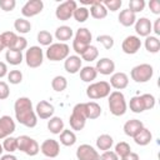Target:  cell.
<instances>
[{"label":"cell","mask_w":160,"mask_h":160,"mask_svg":"<svg viewBox=\"0 0 160 160\" xmlns=\"http://www.w3.org/2000/svg\"><path fill=\"white\" fill-rule=\"evenodd\" d=\"M14 112L15 119L19 124L26 126V128H35L38 124V116L35 114V110L32 108V102L29 98L21 96L18 98L14 102Z\"/></svg>","instance_id":"6da1fadb"},{"label":"cell","mask_w":160,"mask_h":160,"mask_svg":"<svg viewBox=\"0 0 160 160\" xmlns=\"http://www.w3.org/2000/svg\"><path fill=\"white\" fill-rule=\"evenodd\" d=\"M108 105L109 110L114 116H122L128 110V104L125 100V96L121 91H111L108 96Z\"/></svg>","instance_id":"7a4b0ae2"},{"label":"cell","mask_w":160,"mask_h":160,"mask_svg":"<svg viewBox=\"0 0 160 160\" xmlns=\"http://www.w3.org/2000/svg\"><path fill=\"white\" fill-rule=\"evenodd\" d=\"M86 112H85V104L84 102H79L72 108V112L69 118V124L70 128L75 131H80L85 128L86 124Z\"/></svg>","instance_id":"3957f363"},{"label":"cell","mask_w":160,"mask_h":160,"mask_svg":"<svg viewBox=\"0 0 160 160\" xmlns=\"http://www.w3.org/2000/svg\"><path fill=\"white\" fill-rule=\"evenodd\" d=\"M45 55L50 61H61L70 55V48L66 42H52L48 46Z\"/></svg>","instance_id":"277c9868"},{"label":"cell","mask_w":160,"mask_h":160,"mask_svg":"<svg viewBox=\"0 0 160 160\" xmlns=\"http://www.w3.org/2000/svg\"><path fill=\"white\" fill-rule=\"evenodd\" d=\"M111 86L108 81H96L91 82L86 88V96L91 100H98V99H104L110 95Z\"/></svg>","instance_id":"5b68a950"},{"label":"cell","mask_w":160,"mask_h":160,"mask_svg":"<svg viewBox=\"0 0 160 160\" xmlns=\"http://www.w3.org/2000/svg\"><path fill=\"white\" fill-rule=\"evenodd\" d=\"M154 75V68L150 64H139L130 71V76L135 82H148Z\"/></svg>","instance_id":"8992f818"},{"label":"cell","mask_w":160,"mask_h":160,"mask_svg":"<svg viewBox=\"0 0 160 160\" xmlns=\"http://www.w3.org/2000/svg\"><path fill=\"white\" fill-rule=\"evenodd\" d=\"M16 140H18V150L22 151L29 156H35L40 151V146L38 141L28 135H20L16 138Z\"/></svg>","instance_id":"52a82bcc"},{"label":"cell","mask_w":160,"mask_h":160,"mask_svg":"<svg viewBox=\"0 0 160 160\" xmlns=\"http://www.w3.org/2000/svg\"><path fill=\"white\" fill-rule=\"evenodd\" d=\"M24 60L26 62V65L31 69H36L39 68L42 61H44V51L40 46H30L26 51H25V55H24Z\"/></svg>","instance_id":"ba28073f"},{"label":"cell","mask_w":160,"mask_h":160,"mask_svg":"<svg viewBox=\"0 0 160 160\" xmlns=\"http://www.w3.org/2000/svg\"><path fill=\"white\" fill-rule=\"evenodd\" d=\"M76 8H78L76 1L66 0V1H64V2H61V4H59L56 6L55 16L60 21H68L70 18H72V14H74Z\"/></svg>","instance_id":"9c48e42d"},{"label":"cell","mask_w":160,"mask_h":160,"mask_svg":"<svg viewBox=\"0 0 160 160\" xmlns=\"http://www.w3.org/2000/svg\"><path fill=\"white\" fill-rule=\"evenodd\" d=\"M40 151L49 159L58 158L60 154V144L55 139H46L40 145Z\"/></svg>","instance_id":"30bf717a"},{"label":"cell","mask_w":160,"mask_h":160,"mask_svg":"<svg viewBox=\"0 0 160 160\" xmlns=\"http://www.w3.org/2000/svg\"><path fill=\"white\" fill-rule=\"evenodd\" d=\"M44 9L42 0H29L21 8V14L24 18H32L39 15Z\"/></svg>","instance_id":"8fae6325"},{"label":"cell","mask_w":160,"mask_h":160,"mask_svg":"<svg viewBox=\"0 0 160 160\" xmlns=\"http://www.w3.org/2000/svg\"><path fill=\"white\" fill-rule=\"evenodd\" d=\"M141 48V40L136 35H129L126 36L121 42V50L128 55L136 54Z\"/></svg>","instance_id":"7c38bea8"},{"label":"cell","mask_w":160,"mask_h":160,"mask_svg":"<svg viewBox=\"0 0 160 160\" xmlns=\"http://www.w3.org/2000/svg\"><path fill=\"white\" fill-rule=\"evenodd\" d=\"M76 158L78 160H100V154L94 146L89 144H81L76 149Z\"/></svg>","instance_id":"4fadbf2b"},{"label":"cell","mask_w":160,"mask_h":160,"mask_svg":"<svg viewBox=\"0 0 160 160\" xmlns=\"http://www.w3.org/2000/svg\"><path fill=\"white\" fill-rule=\"evenodd\" d=\"M35 114L38 118L42 119V120H46V119H50L54 116V112H55V108L52 104H50L49 101L46 100H41L36 104L35 106Z\"/></svg>","instance_id":"5bb4252c"},{"label":"cell","mask_w":160,"mask_h":160,"mask_svg":"<svg viewBox=\"0 0 160 160\" xmlns=\"http://www.w3.org/2000/svg\"><path fill=\"white\" fill-rule=\"evenodd\" d=\"M15 129H16V125L11 116H9V115L0 116V139L11 136V134L15 131Z\"/></svg>","instance_id":"9a60e30c"},{"label":"cell","mask_w":160,"mask_h":160,"mask_svg":"<svg viewBox=\"0 0 160 160\" xmlns=\"http://www.w3.org/2000/svg\"><path fill=\"white\" fill-rule=\"evenodd\" d=\"M98 74L101 75H111L115 71V62L110 58H101L96 61V65L94 66Z\"/></svg>","instance_id":"2e32d148"},{"label":"cell","mask_w":160,"mask_h":160,"mask_svg":"<svg viewBox=\"0 0 160 160\" xmlns=\"http://www.w3.org/2000/svg\"><path fill=\"white\" fill-rule=\"evenodd\" d=\"M109 84H110L111 88H114L115 90L120 91V90L128 88V85H129V76L125 72H122V71L114 72L110 76V82Z\"/></svg>","instance_id":"e0dca14e"},{"label":"cell","mask_w":160,"mask_h":160,"mask_svg":"<svg viewBox=\"0 0 160 160\" xmlns=\"http://www.w3.org/2000/svg\"><path fill=\"white\" fill-rule=\"evenodd\" d=\"M82 68V60L78 55H69L64 61V69L69 74H76Z\"/></svg>","instance_id":"ac0fdd59"},{"label":"cell","mask_w":160,"mask_h":160,"mask_svg":"<svg viewBox=\"0 0 160 160\" xmlns=\"http://www.w3.org/2000/svg\"><path fill=\"white\" fill-rule=\"evenodd\" d=\"M135 31L139 36H142V38H146L151 34L152 31V24L151 21L148 19V18H140V19H136L135 24Z\"/></svg>","instance_id":"d6986e66"},{"label":"cell","mask_w":160,"mask_h":160,"mask_svg":"<svg viewBox=\"0 0 160 160\" xmlns=\"http://www.w3.org/2000/svg\"><path fill=\"white\" fill-rule=\"evenodd\" d=\"M142 128H144L142 121H140L138 119H130L124 124V132H125V135L134 138Z\"/></svg>","instance_id":"ffe728a7"},{"label":"cell","mask_w":160,"mask_h":160,"mask_svg":"<svg viewBox=\"0 0 160 160\" xmlns=\"http://www.w3.org/2000/svg\"><path fill=\"white\" fill-rule=\"evenodd\" d=\"M89 12L96 20H101V19H105L108 16V10L102 5V2H100V1H91Z\"/></svg>","instance_id":"44dd1931"},{"label":"cell","mask_w":160,"mask_h":160,"mask_svg":"<svg viewBox=\"0 0 160 160\" xmlns=\"http://www.w3.org/2000/svg\"><path fill=\"white\" fill-rule=\"evenodd\" d=\"M132 139H134V141H135L136 145L145 146V145H148V144L151 142V140H152V134H151V131H150L148 128L144 126Z\"/></svg>","instance_id":"7402d4cb"},{"label":"cell","mask_w":160,"mask_h":160,"mask_svg":"<svg viewBox=\"0 0 160 160\" xmlns=\"http://www.w3.org/2000/svg\"><path fill=\"white\" fill-rule=\"evenodd\" d=\"M118 19H119V22L122 26L129 28V26H132L135 24V21H136V14L131 12L129 9H124V10L120 11Z\"/></svg>","instance_id":"603a6c76"},{"label":"cell","mask_w":160,"mask_h":160,"mask_svg":"<svg viewBox=\"0 0 160 160\" xmlns=\"http://www.w3.org/2000/svg\"><path fill=\"white\" fill-rule=\"evenodd\" d=\"M72 36H74V31L68 25H61V26L56 28V30H55V38H56V40H59V42H65V41L70 40Z\"/></svg>","instance_id":"cb8c5ba5"},{"label":"cell","mask_w":160,"mask_h":160,"mask_svg":"<svg viewBox=\"0 0 160 160\" xmlns=\"http://www.w3.org/2000/svg\"><path fill=\"white\" fill-rule=\"evenodd\" d=\"M5 60H6L8 64L16 66V65L21 64L22 60H24L22 51L14 50V49H9V50H6V52H5Z\"/></svg>","instance_id":"d4e9b609"},{"label":"cell","mask_w":160,"mask_h":160,"mask_svg":"<svg viewBox=\"0 0 160 160\" xmlns=\"http://www.w3.org/2000/svg\"><path fill=\"white\" fill-rule=\"evenodd\" d=\"M85 104V112H86V118L90 120L98 119L101 115V106L95 102V101H89V102H84Z\"/></svg>","instance_id":"484cf974"},{"label":"cell","mask_w":160,"mask_h":160,"mask_svg":"<svg viewBox=\"0 0 160 160\" xmlns=\"http://www.w3.org/2000/svg\"><path fill=\"white\" fill-rule=\"evenodd\" d=\"M112 145H114V139L109 134H101L96 139V148L99 150H101V151L110 150Z\"/></svg>","instance_id":"4316f807"},{"label":"cell","mask_w":160,"mask_h":160,"mask_svg":"<svg viewBox=\"0 0 160 160\" xmlns=\"http://www.w3.org/2000/svg\"><path fill=\"white\" fill-rule=\"evenodd\" d=\"M48 129L51 134H55V135H59L62 130H64V121L59 116H52L49 119L48 121Z\"/></svg>","instance_id":"83f0119b"},{"label":"cell","mask_w":160,"mask_h":160,"mask_svg":"<svg viewBox=\"0 0 160 160\" xmlns=\"http://www.w3.org/2000/svg\"><path fill=\"white\" fill-rule=\"evenodd\" d=\"M75 40L85 44V45H91V40H92V35L90 32V30L88 28H79L75 32L74 36Z\"/></svg>","instance_id":"f1b7e54d"},{"label":"cell","mask_w":160,"mask_h":160,"mask_svg":"<svg viewBox=\"0 0 160 160\" xmlns=\"http://www.w3.org/2000/svg\"><path fill=\"white\" fill-rule=\"evenodd\" d=\"M144 46H145L146 51H149L151 54H156L160 50V40L154 35H149L145 38Z\"/></svg>","instance_id":"f546056e"},{"label":"cell","mask_w":160,"mask_h":160,"mask_svg":"<svg viewBox=\"0 0 160 160\" xmlns=\"http://www.w3.org/2000/svg\"><path fill=\"white\" fill-rule=\"evenodd\" d=\"M59 135H60V139L59 140H60V142L64 146H72L76 142V135L70 129H64Z\"/></svg>","instance_id":"4dcf8cb0"},{"label":"cell","mask_w":160,"mask_h":160,"mask_svg":"<svg viewBox=\"0 0 160 160\" xmlns=\"http://www.w3.org/2000/svg\"><path fill=\"white\" fill-rule=\"evenodd\" d=\"M79 72H80V79L84 82H92L98 76V72L94 66H84L80 69Z\"/></svg>","instance_id":"1f68e13d"},{"label":"cell","mask_w":160,"mask_h":160,"mask_svg":"<svg viewBox=\"0 0 160 160\" xmlns=\"http://www.w3.org/2000/svg\"><path fill=\"white\" fill-rule=\"evenodd\" d=\"M14 29L19 32V34H28L31 30V24L29 20H26L25 18H18L14 21Z\"/></svg>","instance_id":"d6a6232c"},{"label":"cell","mask_w":160,"mask_h":160,"mask_svg":"<svg viewBox=\"0 0 160 160\" xmlns=\"http://www.w3.org/2000/svg\"><path fill=\"white\" fill-rule=\"evenodd\" d=\"M51 88L54 91L56 92H61L68 88V80L65 76L62 75H56L52 80H51Z\"/></svg>","instance_id":"836d02e7"},{"label":"cell","mask_w":160,"mask_h":160,"mask_svg":"<svg viewBox=\"0 0 160 160\" xmlns=\"http://www.w3.org/2000/svg\"><path fill=\"white\" fill-rule=\"evenodd\" d=\"M129 108L132 112L135 114H140L142 111H145V106H144V102H142V99H141V95H138V96H132L129 101Z\"/></svg>","instance_id":"e575fe53"},{"label":"cell","mask_w":160,"mask_h":160,"mask_svg":"<svg viewBox=\"0 0 160 160\" xmlns=\"http://www.w3.org/2000/svg\"><path fill=\"white\" fill-rule=\"evenodd\" d=\"M1 35V39H2V42H4V46L5 49H12L14 45H15V41L18 39V35L14 32V31H5Z\"/></svg>","instance_id":"d590c367"},{"label":"cell","mask_w":160,"mask_h":160,"mask_svg":"<svg viewBox=\"0 0 160 160\" xmlns=\"http://www.w3.org/2000/svg\"><path fill=\"white\" fill-rule=\"evenodd\" d=\"M98 56H99V50H98V48L94 46V45H89L88 49L82 52V55H81L80 58H81V60H84V61L91 62V61L96 60Z\"/></svg>","instance_id":"8d00e7d4"},{"label":"cell","mask_w":160,"mask_h":160,"mask_svg":"<svg viewBox=\"0 0 160 160\" xmlns=\"http://www.w3.org/2000/svg\"><path fill=\"white\" fill-rule=\"evenodd\" d=\"M90 16V12H89V9L85 8V6H78L72 14V18L78 21V22H85Z\"/></svg>","instance_id":"74e56055"},{"label":"cell","mask_w":160,"mask_h":160,"mask_svg":"<svg viewBox=\"0 0 160 160\" xmlns=\"http://www.w3.org/2000/svg\"><path fill=\"white\" fill-rule=\"evenodd\" d=\"M1 145H2L4 151H6V152H9V154H12L14 151L18 150V140H16V138H14V136H8V138H5Z\"/></svg>","instance_id":"f35d334b"},{"label":"cell","mask_w":160,"mask_h":160,"mask_svg":"<svg viewBox=\"0 0 160 160\" xmlns=\"http://www.w3.org/2000/svg\"><path fill=\"white\" fill-rule=\"evenodd\" d=\"M36 39H38L39 44L42 46H50L52 44V35L48 30H40L38 32Z\"/></svg>","instance_id":"ab89813d"},{"label":"cell","mask_w":160,"mask_h":160,"mask_svg":"<svg viewBox=\"0 0 160 160\" xmlns=\"http://www.w3.org/2000/svg\"><path fill=\"white\" fill-rule=\"evenodd\" d=\"M131 149H130V145L126 142V141H120L115 145V150L114 152L119 156V158H122L124 155H126L128 152H130Z\"/></svg>","instance_id":"60d3db41"},{"label":"cell","mask_w":160,"mask_h":160,"mask_svg":"<svg viewBox=\"0 0 160 160\" xmlns=\"http://www.w3.org/2000/svg\"><path fill=\"white\" fill-rule=\"evenodd\" d=\"M6 76H8L9 82L12 85H18L22 81V72L20 70H10Z\"/></svg>","instance_id":"b9f144b4"},{"label":"cell","mask_w":160,"mask_h":160,"mask_svg":"<svg viewBox=\"0 0 160 160\" xmlns=\"http://www.w3.org/2000/svg\"><path fill=\"white\" fill-rule=\"evenodd\" d=\"M96 41L100 42L106 50H110V49L114 46V38L110 36V35H106V34L99 35V36L96 38Z\"/></svg>","instance_id":"7bdbcfd3"},{"label":"cell","mask_w":160,"mask_h":160,"mask_svg":"<svg viewBox=\"0 0 160 160\" xmlns=\"http://www.w3.org/2000/svg\"><path fill=\"white\" fill-rule=\"evenodd\" d=\"M128 9L134 14L140 12V11H142L145 9V1L144 0H130Z\"/></svg>","instance_id":"ee69618b"},{"label":"cell","mask_w":160,"mask_h":160,"mask_svg":"<svg viewBox=\"0 0 160 160\" xmlns=\"http://www.w3.org/2000/svg\"><path fill=\"white\" fill-rule=\"evenodd\" d=\"M141 99H142L145 110H151V109H154L155 102H156L154 95H151V94H142V95H141Z\"/></svg>","instance_id":"f6af8a7d"},{"label":"cell","mask_w":160,"mask_h":160,"mask_svg":"<svg viewBox=\"0 0 160 160\" xmlns=\"http://www.w3.org/2000/svg\"><path fill=\"white\" fill-rule=\"evenodd\" d=\"M102 5L106 8V10L109 11H118L120 8H121V5H122V1L121 0H105L104 2H102Z\"/></svg>","instance_id":"bcb514c9"},{"label":"cell","mask_w":160,"mask_h":160,"mask_svg":"<svg viewBox=\"0 0 160 160\" xmlns=\"http://www.w3.org/2000/svg\"><path fill=\"white\" fill-rule=\"evenodd\" d=\"M16 6V1L15 0H0V8L1 10L9 12V11H12Z\"/></svg>","instance_id":"7dc6e473"},{"label":"cell","mask_w":160,"mask_h":160,"mask_svg":"<svg viewBox=\"0 0 160 160\" xmlns=\"http://www.w3.org/2000/svg\"><path fill=\"white\" fill-rule=\"evenodd\" d=\"M28 48V40L24 38V36H20L18 35V39L15 41V45H14V50H19V51H22Z\"/></svg>","instance_id":"c3c4849f"},{"label":"cell","mask_w":160,"mask_h":160,"mask_svg":"<svg viewBox=\"0 0 160 160\" xmlns=\"http://www.w3.org/2000/svg\"><path fill=\"white\" fill-rule=\"evenodd\" d=\"M10 96V89L8 82L0 81V100H5Z\"/></svg>","instance_id":"681fc988"},{"label":"cell","mask_w":160,"mask_h":160,"mask_svg":"<svg viewBox=\"0 0 160 160\" xmlns=\"http://www.w3.org/2000/svg\"><path fill=\"white\" fill-rule=\"evenodd\" d=\"M100 160H119V156L114 151L106 150V151H102V154L100 155Z\"/></svg>","instance_id":"f907efd6"},{"label":"cell","mask_w":160,"mask_h":160,"mask_svg":"<svg viewBox=\"0 0 160 160\" xmlns=\"http://www.w3.org/2000/svg\"><path fill=\"white\" fill-rule=\"evenodd\" d=\"M149 9L152 14L159 15L160 14V1L159 0H150L149 1Z\"/></svg>","instance_id":"816d5d0a"},{"label":"cell","mask_w":160,"mask_h":160,"mask_svg":"<svg viewBox=\"0 0 160 160\" xmlns=\"http://www.w3.org/2000/svg\"><path fill=\"white\" fill-rule=\"evenodd\" d=\"M120 160H140V158H139V155L136 152L130 151L126 155H124L122 158H120Z\"/></svg>","instance_id":"f5cc1de1"},{"label":"cell","mask_w":160,"mask_h":160,"mask_svg":"<svg viewBox=\"0 0 160 160\" xmlns=\"http://www.w3.org/2000/svg\"><path fill=\"white\" fill-rule=\"evenodd\" d=\"M152 31H154V34H155V36H156V38L160 35V18L155 19L154 25H152Z\"/></svg>","instance_id":"db71d44e"},{"label":"cell","mask_w":160,"mask_h":160,"mask_svg":"<svg viewBox=\"0 0 160 160\" xmlns=\"http://www.w3.org/2000/svg\"><path fill=\"white\" fill-rule=\"evenodd\" d=\"M8 65L5 64V62H2V61H0V79H2L4 76H6L8 75Z\"/></svg>","instance_id":"11a10c76"},{"label":"cell","mask_w":160,"mask_h":160,"mask_svg":"<svg viewBox=\"0 0 160 160\" xmlns=\"http://www.w3.org/2000/svg\"><path fill=\"white\" fill-rule=\"evenodd\" d=\"M0 160H18V158L15 156V155H12V154H5V155H1V158H0Z\"/></svg>","instance_id":"9f6ffc18"},{"label":"cell","mask_w":160,"mask_h":160,"mask_svg":"<svg viewBox=\"0 0 160 160\" xmlns=\"http://www.w3.org/2000/svg\"><path fill=\"white\" fill-rule=\"evenodd\" d=\"M5 49V46H4V42H2V39H1V35H0V52L2 51Z\"/></svg>","instance_id":"6f0895ef"},{"label":"cell","mask_w":160,"mask_h":160,"mask_svg":"<svg viewBox=\"0 0 160 160\" xmlns=\"http://www.w3.org/2000/svg\"><path fill=\"white\" fill-rule=\"evenodd\" d=\"M2 151H4V149H2V145L0 144V156L2 155Z\"/></svg>","instance_id":"680465c9"},{"label":"cell","mask_w":160,"mask_h":160,"mask_svg":"<svg viewBox=\"0 0 160 160\" xmlns=\"http://www.w3.org/2000/svg\"><path fill=\"white\" fill-rule=\"evenodd\" d=\"M48 160H50V159H48Z\"/></svg>","instance_id":"91938a15"}]
</instances>
